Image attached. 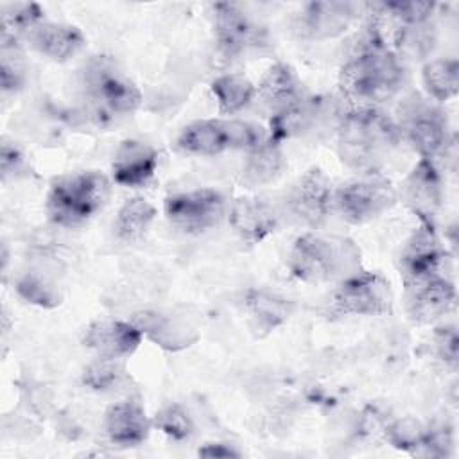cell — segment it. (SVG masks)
Wrapping results in <instances>:
<instances>
[{
    "mask_svg": "<svg viewBox=\"0 0 459 459\" xmlns=\"http://www.w3.org/2000/svg\"><path fill=\"white\" fill-rule=\"evenodd\" d=\"M131 321L138 326L143 337L169 351L185 350L199 339L197 330L186 319L170 312L147 308L134 312Z\"/></svg>",
    "mask_w": 459,
    "mask_h": 459,
    "instance_id": "cell-17",
    "label": "cell"
},
{
    "mask_svg": "<svg viewBox=\"0 0 459 459\" xmlns=\"http://www.w3.org/2000/svg\"><path fill=\"white\" fill-rule=\"evenodd\" d=\"M402 199L418 215L420 224L434 226L443 199L441 176L434 161L420 158L402 185Z\"/></svg>",
    "mask_w": 459,
    "mask_h": 459,
    "instance_id": "cell-16",
    "label": "cell"
},
{
    "mask_svg": "<svg viewBox=\"0 0 459 459\" xmlns=\"http://www.w3.org/2000/svg\"><path fill=\"white\" fill-rule=\"evenodd\" d=\"M360 256L359 246L348 237L307 231L294 240L287 267L305 283L341 281L362 269Z\"/></svg>",
    "mask_w": 459,
    "mask_h": 459,
    "instance_id": "cell-3",
    "label": "cell"
},
{
    "mask_svg": "<svg viewBox=\"0 0 459 459\" xmlns=\"http://www.w3.org/2000/svg\"><path fill=\"white\" fill-rule=\"evenodd\" d=\"M201 457H240V452L228 443H206L197 450Z\"/></svg>",
    "mask_w": 459,
    "mask_h": 459,
    "instance_id": "cell-39",
    "label": "cell"
},
{
    "mask_svg": "<svg viewBox=\"0 0 459 459\" xmlns=\"http://www.w3.org/2000/svg\"><path fill=\"white\" fill-rule=\"evenodd\" d=\"M283 169L285 156L280 143H274L267 138L264 143L247 152L240 174V183L247 188H258L276 181Z\"/></svg>",
    "mask_w": 459,
    "mask_h": 459,
    "instance_id": "cell-26",
    "label": "cell"
},
{
    "mask_svg": "<svg viewBox=\"0 0 459 459\" xmlns=\"http://www.w3.org/2000/svg\"><path fill=\"white\" fill-rule=\"evenodd\" d=\"M152 421L136 402H118L108 407L104 414V430L111 443L120 446H136L149 437Z\"/></svg>",
    "mask_w": 459,
    "mask_h": 459,
    "instance_id": "cell-22",
    "label": "cell"
},
{
    "mask_svg": "<svg viewBox=\"0 0 459 459\" xmlns=\"http://www.w3.org/2000/svg\"><path fill=\"white\" fill-rule=\"evenodd\" d=\"M23 167V154L20 152V149L7 142L2 140V147H0V170H2V178L4 181L9 176H14L16 172H20V169Z\"/></svg>",
    "mask_w": 459,
    "mask_h": 459,
    "instance_id": "cell-37",
    "label": "cell"
},
{
    "mask_svg": "<svg viewBox=\"0 0 459 459\" xmlns=\"http://www.w3.org/2000/svg\"><path fill=\"white\" fill-rule=\"evenodd\" d=\"M212 95L221 115H235L247 108L256 97V86L242 74H224L212 81Z\"/></svg>",
    "mask_w": 459,
    "mask_h": 459,
    "instance_id": "cell-27",
    "label": "cell"
},
{
    "mask_svg": "<svg viewBox=\"0 0 459 459\" xmlns=\"http://www.w3.org/2000/svg\"><path fill=\"white\" fill-rule=\"evenodd\" d=\"M152 425L158 430H161L165 436H169L170 439H176V441H185L194 434L192 418L181 405H176V403L161 407L156 412Z\"/></svg>",
    "mask_w": 459,
    "mask_h": 459,
    "instance_id": "cell-33",
    "label": "cell"
},
{
    "mask_svg": "<svg viewBox=\"0 0 459 459\" xmlns=\"http://www.w3.org/2000/svg\"><path fill=\"white\" fill-rule=\"evenodd\" d=\"M400 142L398 122L380 108H350L339 117V158L362 176L377 174Z\"/></svg>",
    "mask_w": 459,
    "mask_h": 459,
    "instance_id": "cell-2",
    "label": "cell"
},
{
    "mask_svg": "<svg viewBox=\"0 0 459 459\" xmlns=\"http://www.w3.org/2000/svg\"><path fill=\"white\" fill-rule=\"evenodd\" d=\"M325 113L326 100L323 97L303 95L299 100L271 117L267 138L281 145L285 140L303 136L316 127Z\"/></svg>",
    "mask_w": 459,
    "mask_h": 459,
    "instance_id": "cell-21",
    "label": "cell"
},
{
    "mask_svg": "<svg viewBox=\"0 0 459 459\" xmlns=\"http://www.w3.org/2000/svg\"><path fill=\"white\" fill-rule=\"evenodd\" d=\"M382 13L391 14L400 27H412L429 23L436 4L434 2H389L378 5Z\"/></svg>",
    "mask_w": 459,
    "mask_h": 459,
    "instance_id": "cell-36",
    "label": "cell"
},
{
    "mask_svg": "<svg viewBox=\"0 0 459 459\" xmlns=\"http://www.w3.org/2000/svg\"><path fill=\"white\" fill-rule=\"evenodd\" d=\"M267 140L262 126L240 118H201L186 124L176 138L178 149L197 156L251 151Z\"/></svg>",
    "mask_w": 459,
    "mask_h": 459,
    "instance_id": "cell-5",
    "label": "cell"
},
{
    "mask_svg": "<svg viewBox=\"0 0 459 459\" xmlns=\"http://www.w3.org/2000/svg\"><path fill=\"white\" fill-rule=\"evenodd\" d=\"M167 221L179 231L197 235L204 233L224 219L228 213L224 195L215 188H195L176 192L163 203Z\"/></svg>",
    "mask_w": 459,
    "mask_h": 459,
    "instance_id": "cell-10",
    "label": "cell"
},
{
    "mask_svg": "<svg viewBox=\"0 0 459 459\" xmlns=\"http://www.w3.org/2000/svg\"><path fill=\"white\" fill-rule=\"evenodd\" d=\"M158 169V152L152 145L140 140H124L113 156L111 176L122 186L147 185Z\"/></svg>",
    "mask_w": 459,
    "mask_h": 459,
    "instance_id": "cell-20",
    "label": "cell"
},
{
    "mask_svg": "<svg viewBox=\"0 0 459 459\" xmlns=\"http://www.w3.org/2000/svg\"><path fill=\"white\" fill-rule=\"evenodd\" d=\"M405 292L409 316L416 323H432L455 303V287L445 274H436L405 287Z\"/></svg>",
    "mask_w": 459,
    "mask_h": 459,
    "instance_id": "cell-18",
    "label": "cell"
},
{
    "mask_svg": "<svg viewBox=\"0 0 459 459\" xmlns=\"http://www.w3.org/2000/svg\"><path fill=\"white\" fill-rule=\"evenodd\" d=\"M109 192L111 183L99 170L63 174L50 183L47 217L61 228H79L106 206Z\"/></svg>",
    "mask_w": 459,
    "mask_h": 459,
    "instance_id": "cell-4",
    "label": "cell"
},
{
    "mask_svg": "<svg viewBox=\"0 0 459 459\" xmlns=\"http://www.w3.org/2000/svg\"><path fill=\"white\" fill-rule=\"evenodd\" d=\"M2 90L16 91L23 86L25 68L22 61V54L18 48V39L2 36V65H0Z\"/></svg>",
    "mask_w": 459,
    "mask_h": 459,
    "instance_id": "cell-34",
    "label": "cell"
},
{
    "mask_svg": "<svg viewBox=\"0 0 459 459\" xmlns=\"http://www.w3.org/2000/svg\"><path fill=\"white\" fill-rule=\"evenodd\" d=\"M244 310L253 330L269 333L292 316L294 301L262 289H249L244 294Z\"/></svg>",
    "mask_w": 459,
    "mask_h": 459,
    "instance_id": "cell-25",
    "label": "cell"
},
{
    "mask_svg": "<svg viewBox=\"0 0 459 459\" xmlns=\"http://www.w3.org/2000/svg\"><path fill=\"white\" fill-rule=\"evenodd\" d=\"M398 201V192L385 178L368 174L333 190V206L342 221L366 224L389 212Z\"/></svg>",
    "mask_w": 459,
    "mask_h": 459,
    "instance_id": "cell-9",
    "label": "cell"
},
{
    "mask_svg": "<svg viewBox=\"0 0 459 459\" xmlns=\"http://www.w3.org/2000/svg\"><path fill=\"white\" fill-rule=\"evenodd\" d=\"M124 375L120 359L97 357L82 371V384L93 391H108L115 387Z\"/></svg>",
    "mask_w": 459,
    "mask_h": 459,
    "instance_id": "cell-32",
    "label": "cell"
},
{
    "mask_svg": "<svg viewBox=\"0 0 459 459\" xmlns=\"http://www.w3.org/2000/svg\"><path fill=\"white\" fill-rule=\"evenodd\" d=\"M436 348L445 362H457V332L454 326L439 328V332L436 333Z\"/></svg>",
    "mask_w": 459,
    "mask_h": 459,
    "instance_id": "cell-38",
    "label": "cell"
},
{
    "mask_svg": "<svg viewBox=\"0 0 459 459\" xmlns=\"http://www.w3.org/2000/svg\"><path fill=\"white\" fill-rule=\"evenodd\" d=\"M82 86L99 117L131 115L143 99L140 88L118 72L109 59L100 56L86 66Z\"/></svg>",
    "mask_w": 459,
    "mask_h": 459,
    "instance_id": "cell-6",
    "label": "cell"
},
{
    "mask_svg": "<svg viewBox=\"0 0 459 459\" xmlns=\"http://www.w3.org/2000/svg\"><path fill=\"white\" fill-rule=\"evenodd\" d=\"M328 308L339 316H384L393 310L389 281L371 271L359 273L337 281L328 298Z\"/></svg>",
    "mask_w": 459,
    "mask_h": 459,
    "instance_id": "cell-8",
    "label": "cell"
},
{
    "mask_svg": "<svg viewBox=\"0 0 459 459\" xmlns=\"http://www.w3.org/2000/svg\"><path fill=\"white\" fill-rule=\"evenodd\" d=\"M425 434L427 429L414 418L396 420L385 429V439L389 441V445L411 454H418L425 439Z\"/></svg>",
    "mask_w": 459,
    "mask_h": 459,
    "instance_id": "cell-35",
    "label": "cell"
},
{
    "mask_svg": "<svg viewBox=\"0 0 459 459\" xmlns=\"http://www.w3.org/2000/svg\"><path fill=\"white\" fill-rule=\"evenodd\" d=\"M364 4L342 0H319L308 2L294 16V32L310 41L330 39L341 36L360 16Z\"/></svg>",
    "mask_w": 459,
    "mask_h": 459,
    "instance_id": "cell-12",
    "label": "cell"
},
{
    "mask_svg": "<svg viewBox=\"0 0 459 459\" xmlns=\"http://www.w3.org/2000/svg\"><path fill=\"white\" fill-rule=\"evenodd\" d=\"M213 32L226 57H242L267 47V30L235 4L213 5Z\"/></svg>",
    "mask_w": 459,
    "mask_h": 459,
    "instance_id": "cell-11",
    "label": "cell"
},
{
    "mask_svg": "<svg viewBox=\"0 0 459 459\" xmlns=\"http://www.w3.org/2000/svg\"><path fill=\"white\" fill-rule=\"evenodd\" d=\"M154 217L156 208L145 197H131L118 208L115 219V233L120 240L134 242L147 233Z\"/></svg>",
    "mask_w": 459,
    "mask_h": 459,
    "instance_id": "cell-28",
    "label": "cell"
},
{
    "mask_svg": "<svg viewBox=\"0 0 459 459\" xmlns=\"http://www.w3.org/2000/svg\"><path fill=\"white\" fill-rule=\"evenodd\" d=\"M143 333L133 321H97L91 323L82 337V344L99 357L126 359L142 344Z\"/></svg>",
    "mask_w": 459,
    "mask_h": 459,
    "instance_id": "cell-19",
    "label": "cell"
},
{
    "mask_svg": "<svg viewBox=\"0 0 459 459\" xmlns=\"http://www.w3.org/2000/svg\"><path fill=\"white\" fill-rule=\"evenodd\" d=\"M281 212L265 197H237L228 208V221L233 231L246 244H258L276 231Z\"/></svg>",
    "mask_w": 459,
    "mask_h": 459,
    "instance_id": "cell-15",
    "label": "cell"
},
{
    "mask_svg": "<svg viewBox=\"0 0 459 459\" xmlns=\"http://www.w3.org/2000/svg\"><path fill=\"white\" fill-rule=\"evenodd\" d=\"M421 79L430 99L448 100L455 97L459 88V63L455 59H432L423 66Z\"/></svg>",
    "mask_w": 459,
    "mask_h": 459,
    "instance_id": "cell-29",
    "label": "cell"
},
{
    "mask_svg": "<svg viewBox=\"0 0 459 459\" xmlns=\"http://www.w3.org/2000/svg\"><path fill=\"white\" fill-rule=\"evenodd\" d=\"M43 22V11L38 4H9L2 9V36L18 39L27 36Z\"/></svg>",
    "mask_w": 459,
    "mask_h": 459,
    "instance_id": "cell-30",
    "label": "cell"
},
{
    "mask_svg": "<svg viewBox=\"0 0 459 459\" xmlns=\"http://www.w3.org/2000/svg\"><path fill=\"white\" fill-rule=\"evenodd\" d=\"M303 84L287 63H274L256 88L258 100L274 113L285 109L303 97Z\"/></svg>",
    "mask_w": 459,
    "mask_h": 459,
    "instance_id": "cell-24",
    "label": "cell"
},
{
    "mask_svg": "<svg viewBox=\"0 0 459 459\" xmlns=\"http://www.w3.org/2000/svg\"><path fill=\"white\" fill-rule=\"evenodd\" d=\"M403 82V61L384 43L378 22L373 18V30L341 68V93L350 108H378L380 102L394 97Z\"/></svg>",
    "mask_w": 459,
    "mask_h": 459,
    "instance_id": "cell-1",
    "label": "cell"
},
{
    "mask_svg": "<svg viewBox=\"0 0 459 459\" xmlns=\"http://www.w3.org/2000/svg\"><path fill=\"white\" fill-rule=\"evenodd\" d=\"M446 251L441 247L434 226L420 224L418 230L405 240L400 256L398 269L405 287H411L421 280L441 274Z\"/></svg>",
    "mask_w": 459,
    "mask_h": 459,
    "instance_id": "cell-14",
    "label": "cell"
},
{
    "mask_svg": "<svg viewBox=\"0 0 459 459\" xmlns=\"http://www.w3.org/2000/svg\"><path fill=\"white\" fill-rule=\"evenodd\" d=\"M27 39L36 52L57 63L68 61L84 47V34L68 23L41 22L27 34Z\"/></svg>",
    "mask_w": 459,
    "mask_h": 459,
    "instance_id": "cell-23",
    "label": "cell"
},
{
    "mask_svg": "<svg viewBox=\"0 0 459 459\" xmlns=\"http://www.w3.org/2000/svg\"><path fill=\"white\" fill-rule=\"evenodd\" d=\"M333 206V188L328 176L317 169H308L292 185L285 197V212L307 228H319Z\"/></svg>",
    "mask_w": 459,
    "mask_h": 459,
    "instance_id": "cell-13",
    "label": "cell"
},
{
    "mask_svg": "<svg viewBox=\"0 0 459 459\" xmlns=\"http://www.w3.org/2000/svg\"><path fill=\"white\" fill-rule=\"evenodd\" d=\"M16 292L27 303L38 305L41 308H56L63 299L57 287L38 273H23L16 280Z\"/></svg>",
    "mask_w": 459,
    "mask_h": 459,
    "instance_id": "cell-31",
    "label": "cell"
},
{
    "mask_svg": "<svg viewBox=\"0 0 459 459\" xmlns=\"http://www.w3.org/2000/svg\"><path fill=\"white\" fill-rule=\"evenodd\" d=\"M402 138H407L412 149L423 160L434 161L448 145V122L439 106L418 93L407 97L400 106Z\"/></svg>",
    "mask_w": 459,
    "mask_h": 459,
    "instance_id": "cell-7",
    "label": "cell"
}]
</instances>
